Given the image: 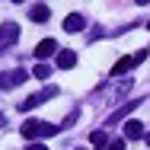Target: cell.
I'll use <instances>...</instances> for the list:
<instances>
[{
	"mask_svg": "<svg viewBox=\"0 0 150 150\" xmlns=\"http://www.w3.org/2000/svg\"><path fill=\"white\" fill-rule=\"evenodd\" d=\"M58 131H61L58 125H48V121H42V118H29V121H23V141L51 137V134H58Z\"/></svg>",
	"mask_w": 150,
	"mask_h": 150,
	"instance_id": "obj_1",
	"label": "cell"
},
{
	"mask_svg": "<svg viewBox=\"0 0 150 150\" xmlns=\"http://www.w3.org/2000/svg\"><path fill=\"white\" fill-rule=\"evenodd\" d=\"M147 58V51H137V54H131V58H121V61H115V67H112V77H125L134 64H141V61Z\"/></svg>",
	"mask_w": 150,
	"mask_h": 150,
	"instance_id": "obj_2",
	"label": "cell"
},
{
	"mask_svg": "<svg viewBox=\"0 0 150 150\" xmlns=\"http://www.w3.org/2000/svg\"><path fill=\"white\" fill-rule=\"evenodd\" d=\"M16 38H19V26H16V23H3V26H0V51H6Z\"/></svg>",
	"mask_w": 150,
	"mask_h": 150,
	"instance_id": "obj_3",
	"label": "cell"
},
{
	"mask_svg": "<svg viewBox=\"0 0 150 150\" xmlns=\"http://www.w3.org/2000/svg\"><path fill=\"white\" fill-rule=\"evenodd\" d=\"M26 70H6V74H0V90H13V86H19V83H26Z\"/></svg>",
	"mask_w": 150,
	"mask_h": 150,
	"instance_id": "obj_4",
	"label": "cell"
},
{
	"mask_svg": "<svg viewBox=\"0 0 150 150\" xmlns=\"http://www.w3.org/2000/svg\"><path fill=\"white\" fill-rule=\"evenodd\" d=\"M61 48H58V42L54 38H45V42H38V48H35V58L38 61H45V58H51V54H58Z\"/></svg>",
	"mask_w": 150,
	"mask_h": 150,
	"instance_id": "obj_5",
	"label": "cell"
},
{
	"mask_svg": "<svg viewBox=\"0 0 150 150\" xmlns=\"http://www.w3.org/2000/svg\"><path fill=\"white\" fill-rule=\"evenodd\" d=\"M137 137H144V121L128 118L125 121V141H137Z\"/></svg>",
	"mask_w": 150,
	"mask_h": 150,
	"instance_id": "obj_6",
	"label": "cell"
},
{
	"mask_svg": "<svg viewBox=\"0 0 150 150\" xmlns=\"http://www.w3.org/2000/svg\"><path fill=\"white\" fill-rule=\"evenodd\" d=\"M137 105H141V99H131V102H128V105H121V109H115V112H112V115H109V121H105V125H115V121H121V118H128V115H131V112H134V109H137Z\"/></svg>",
	"mask_w": 150,
	"mask_h": 150,
	"instance_id": "obj_7",
	"label": "cell"
},
{
	"mask_svg": "<svg viewBox=\"0 0 150 150\" xmlns=\"http://www.w3.org/2000/svg\"><path fill=\"white\" fill-rule=\"evenodd\" d=\"M64 29L70 32V35H74V32H83V29H86V19H83L80 13H70V16L64 19Z\"/></svg>",
	"mask_w": 150,
	"mask_h": 150,
	"instance_id": "obj_8",
	"label": "cell"
},
{
	"mask_svg": "<svg viewBox=\"0 0 150 150\" xmlns=\"http://www.w3.org/2000/svg\"><path fill=\"white\" fill-rule=\"evenodd\" d=\"M58 67H61V70L77 67V54H74V51H58Z\"/></svg>",
	"mask_w": 150,
	"mask_h": 150,
	"instance_id": "obj_9",
	"label": "cell"
},
{
	"mask_svg": "<svg viewBox=\"0 0 150 150\" xmlns=\"http://www.w3.org/2000/svg\"><path fill=\"white\" fill-rule=\"evenodd\" d=\"M48 16H51V10H48V6H42V3L29 10V19H32V23H48Z\"/></svg>",
	"mask_w": 150,
	"mask_h": 150,
	"instance_id": "obj_10",
	"label": "cell"
},
{
	"mask_svg": "<svg viewBox=\"0 0 150 150\" xmlns=\"http://www.w3.org/2000/svg\"><path fill=\"white\" fill-rule=\"evenodd\" d=\"M42 102H45V96H42V93H35V96H29V99H23V102H19V112H32V109H35V105H42Z\"/></svg>",
	"mask_w": 150,
	"mask_h": 150,
	"instance_id": "obj_11",
	"label": "cell"
},
{
	"mask_svg": "<svg viewBox=\"0 0 150 150\" xmlns=\"http://www.w3.org/2000/svg\"><path fill=\"white\" fill-rule=\"evenodd\" d=\"M90 144L96 150H105V147H109V134H105V131H93V134H90Z\"/></svg>",
	"mask_w": 150,
	"mask_h": 150,
	"instance_id": "obj_12",
	"label": "cell"
},
{
	"mask_svg": "<svg viewBox=\"0 0 150 150\" xmlns=\"http://www.w3.org/2000/svg\"><path fill=\"white\" fill-rule=\"evenodd\" d=\"M48 74H51V67H48V64H38V67L32 70V77H38V80H48Z\"/></svg>",
	"mask_w": 150,
	"mask_h": 150,
	"instance_id": "obj_13",
	"label": "cell"
},
{
	"mask_svg": "<svg viewBox=\"0 0 150 150\" xmlns=\"http://www.w3.org/2000/svg\"><path fill=\"white\" fill-rule=\"evenodd\" d=\"M105 150H125V137H121V141H112V144H109Z\"/></svg>",
	"mask_w": 150,
	"mask_h": 150,
	"instance_id": "obj_14",
	"label": "cell"
},
{
	"mask_svg": "<svg viewBox=\"0 0 150 150\" xmlns=\"http://www.w3.org/2000/svg\"><path fill=\"white\" fill-rule=\"evenodd\" d=\"M26 150H48V147H45V144H38V141H32V144H29Z\"/></svg>",
	"mask_w": 150,
	"mask_h": 150,
	"instance_id": "obj_15",
	"label": "cell"
},
{
	"mask_svg": "<svg viewBox=\"0 0 150 150\" xmlns=\"http://www.w3.org/2000/svg\"><path fill=\"white\" fill-rule=\"evenodd\" d=\"M134 3H137V6H147V3H150V0H134Z\"/></svg>",
	"mask_w": 150,
	"mask_h": 150,
	"instance_id": "obj_16",
	"label": "cell"
},
{
	"mask_svg": "<svg viewBox=\"0 0 150 150\" xmlns=\"http://www.w3.org/2000/svg\"><path fill=\"white\" fill-rule=\"evenodd\" d=\"M13 3H23V0H13Z\"/></svg>",
	"mask_w": 150,
	"mask_h": 150,
	"instance_id": "obj_17",
	"label": "cell"
},
{
	"mask_svg": "<svg viewBox=\"0 0 150 150\" xmlns=\"http://www.w3.org/2000/svg\"><path fill=\"white\" fill-rule=\"evenodd\" d=\"M147 144H150V134H147Z\"/></svg>",
	"mask_w": 150,
	"mask_h": 150,
	"instance_id": "obj_18",
	"label": "cell"
},
{
	"mask_svg": "<svg viewBox=\"0 0 150 150\" xmlns=\"http://www.w3.org/2000/svg\"><path fill=\"white\" fill-rule=\"evenodd\" d=\"M147 29H150V23H147Z\"/></svg>",
	"mask_w": 150,
	"mask_h": 150,
	"instance_id": "obj_19",
	"label": "cell"
}]
</instances>
